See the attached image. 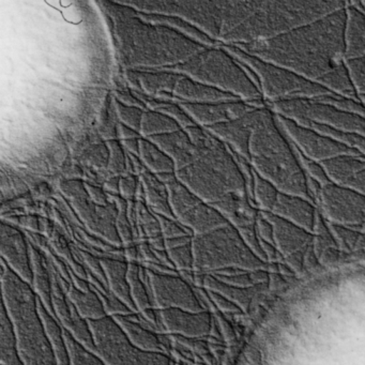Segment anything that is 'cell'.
<instances>
[{
    "label": "cell",
    "mask_w": 365,
    "mask_h": 365,
    "mask_svg": "<svg viewBox=\"0 0 365 365\" xmlns=\"http://www.w3.org/2000/svg\"><path fill=\"white\" fill-rule=\"evenodd\" d=\"M347 6L275 39L236 48L290 70L335 95L360 100L346 67Z\"/></svg>",
    "instance_id": "obj_1"
},
{
    "label": "cell",
    "mask_w": 365,
    "mask_h": 365,
    "mask_svg": "<svg viewBox=\"0 0 365 365\" xmlns=\"http://www.w3.org/2000/svg\"><path fill=\"white\" fill-rule=\"evenodd\" d=\"M346 1H236L221 3L220 41L241 46L269 41L315 22Z\"/></svg>",
    "instance_id": "obj_2"
},
{
    "label": "cell",
    "mask_w": 365,
    "mask_h": 365,
    "mask_svg": "<svg viewBox=\"0 0 365 365\" xmlns=\"http://www.w3.org/2000/svg\"><path fill=\"white\" fill-rule=\"evenodd\" d=\"M250 162L255 172L272 182L279 192L313 202L307 190V174L294 146L269 106L258 108L256 113L250 140Z\"/></svg>",
    "instance_id": "obj_3"
},
{
    "label": "cell",
    "mask_w": 365,
    "mask_h": 365,
    "mask_svg": "<svg viewBox=\"0 0 365 365\" xmlns=\"http://www.w3.org/2000/svg\"><path fill=\"white\" fill-rule=\"evenodd\" d=\"M3 307L25 365H57L54 347L39 312V298L31 284L1 260Z\"/></svg>",
    "instance_id": "obj_4"
},
{
    "label": "cell",
    "mask_w": 365,
    "mask_h": 365,
    "mask_svg": "<svg viewBox=\"0 0 365 365\" xmlns=\"http://www.w3.org/2000/svg\"><path fill=\"white\" fill-rule=\"evenodd\" d=\"M223 48L255 73L262 97L268 106L275 102L317 99L333 93L290 70L247 54L236 46H223Z\"/></svg>",
    "instance_id": "obj_5"
},
{
    "label": "cell",
    "mask_w": 365,
    "mask_h": 365,
    "mask_svg": "<svg viewBox=\"0 0 365 365\" xmlns=\"http://www.w3.org/2000/svg\"><path fill=\"white\" fill-rule=\"evenodd\" d=\"M96 354L108 365H170L173 359L134 345L113 316L87 320Z\"/></svg>",
    "instance_id": "obj_6"
},
{
    "label": "cell",
    "mask_w": 365,
    "mask_h": 365,
    "mask_svg": "<svg viewBox=\"0 0 365 365\" xmlns=\"http://www.w3.org/2000/svg\"><path fill=\"white\" fill-rule=\"evenodd\" d=\"M194 271L211 274L227 267L247 266L250 251L238 228L227 224L193 237Z\"/></svg>",
    "instance_id": "obj_7"
},
{
    "label": "cell",
    "mask_w": 365,
    "mask_h": 365,
    "mask_svg": "<svg viewBox=\"0 0 365 365\" xmlns=\"http://www.w3.org/2000/svg\"><path fill=\"white\" fill-rule=\"evenodd\" d=\"M269 108L277 115L287 117L300 125L316 123L336 131L365 136V117L339 110L330 104L313 99L275 102Z\"/></svg>",
    "instance_id": "obj_8"
},
{
    "label": "cell",
    "mask_w": 365,
    "mask_h": 365,
    "mask_svg": "<svg viewBox=\"0 0 365 365\" xmlns=\"http://www.w3.org/2000/svg\"><path fill=\"white\" fill-rule=\"evenodd\" d=\"M317 208L335 225L356 230L365 222V195L333 182L322 187Z\"/></svg>",
    "instance_id": "obj_9"
},
{
    "label": "cell",
    "mask_w": 365,
    "mask_h": 365,
    "mask_svg": "<svg viewBox=\"0 0 365 365\" xmlns=\"http://www.w3.org/2000/svg\"><path fill=\"white\" fill-rule=\"evenodd\" d=\"M277 115V114H275ZM277 123L290 142L309 159L322 162L341 155H361L354 149L337 142L330 136L320 133L317 130L305 127L287 117L277 115Z\"/></svg>",
    "instance_id": "obj_10"
},
{
    "label": "cell",
    "mask_w": 365,
    "mask_h": 365,
    "mask_svg": "<svg viewBox=\"0 0 365 365\" xmlns=\"http://www.w3.org/2000/svg\"><path fill=\"white\" fill-rule=\"evenodd\" d=\"M153 305L155 309H180L200 313L202 307L193 286L178 274H161L149 270Z\"/></svg>",
    "instance_id": "obj_11"
},
{
    "label": "cell",
    "mask_w": 365,
    "mask_h": 365,
    "mask_svg": "<svg viewBox=\"0 0 365 365\" xmlns=\"http://www.w3.org/2000/svg\"><path fill=\"white\" fill-rule=\"evenodd\" d=\"M46 257L48 269H50L51 277H52V303L55 317L58 320L61 327L68 331L78 343L82 344L85 348L96 354L95 343H93V334H91L88 322L78 313L76 305L72 302L71 299L69 298L59 282L54 264H52L48 256L46 255Z\"/></svg>",
    "instance_id": "obj_12"
},
{
    "label": "cell",
    "mask_w": 365,
    "mask_h": 365,
    "mask_svg": "<svg viewBox=\"0 0 365 365\" xmlns=\"http://www.w3.org/2000/svg\"><path fill=\"white\" fill-rule=\"evenodd\" d=\"M1 260L27 283H33L31 245L27 236L5 222L1 226Z\"/></svg>",
    "instance_id": "obj_13"
},
{
    "label": "cell",
    "mask_w": 365,
    "mask_h": 365,
    "mask_svg": "<svg viewBox=\"0 0 365 365\" xmlns=\"http://www.w3.org/2000/svg\"><path fill=\"white\" fill-rule=\"evenodd\" d=\"M164 332L187 339H206L212 329L213 315L210 312L185 311L180 309H160Z\"/></svg>",
    "instance_id": "obj_14"
},
{
    "label": "cell",
    "mask_w": 365,
    "mask_h": 365,
    "mask_svg": "<svg viewBox=\"0 0 365 365\" xmlns=\"http://www.w3.org/2000/svg\"><path fill=\"white\" fill-rule=\"evenodd\" d=\"M322 164L331 182L365 195V157L341 155Z\"/></svg>",
    "instance_id": "obj_15"
},
{
    "label": "cell",
    "mask_w": 365,
    "mask_h": 365,
    "mask_svg": "<svg viewBox=\"0 0 365 365\" xmlns=\"http://www.w3.org/2000/svg\"><path fill=\"white\" fill-rule=\"evenodd\" d=\"M258 108L241 118L212 125L207 128V130L250 161V140Z\"/></svg>",
    "instance_id": "obj_16"
},
{
    "label": "cell",
    "mask_w": 365,
    "mask_h": 365,
    "mask_svg": "<svg viewBox=\"0 0 365 365\" xmlns=\"http://www.w3.org/2000/svg\"><path fill=\"white\" fill-rule=\"evenodd\" d=\"M317 206L311 200L301 196L292 195L281 192L277 204L273 208V215L292 222L307 232H313L315 225Z\"/></svg>",
    "instance_id": "obj_17"
},
{
    "label": "cell",
    "mask_w": 365,
    "mask_h": 365,
    "mask_svg": "<svg viewBox=\"0 0 365 365\" xmlns=\"http://www.w3.org/2000/svg\"><path fill=\"white\" fill-rule=\"evenodd\" d=\"M365 59V11L362 3H348L345 61Z\"/></svg>",
    "instance_id": "obj_18"
},
{
    "label": "cell",
    "mask_w": 365,
    "mask_h": 365,
    "mask_svg": "<svg viewBox=\"0 0 365 365\" xmlns=\"http://www.w3.org/2000/svg\"><path fill=\"white\" fill-rule=\"evenodd\" d=\"M113 317L120 324L121 328L134 345L147 350V351L168 354V349L163 343V339H162L163 333L155 332V331L149 330L146 327L143 326L138 319V313L113 316Z\"/></svg>",
    "instance_id": "obj_19"
},
{
    "label": "cell",
    "mask_w": 365,
    "mask_h": 365,
    "mask_svg": "<svg viewBox=\"0 0 365 365\" xmlns=\"http://www.w3.org/2000/svg\"><path fill=\"white\" fill-rule=\"evenodd\" d=\"M149 138L174 161L177 172L187 168L195 160L196 147L192 144L187 132L177 131Z\"/></svg>",
    "instance_id": "obj_20"
},
{
    "label": "cell",
    "mask_w": 365,
    "mask_h": 365,
    "mask_svg": "<svg viewBox=\"0 0 365 365\" xmlns=\"http://www.w3.org/2000/svg\"><path fill=\"white\" fill-rule=\"evenodd\" d=\"M100 260L106 272L108 290L119 300L123 301L132 312L138 313V309L132 300L129 281H128L129 262L112 257H101Z\"/></svg>",
    "instance_id": "obj_21"
},
{
    "label": "cell",
    "mask_w": 365,
    "mask_h": 365,
    "mask_svg": "<svg viewBox=\"0 0 365 365\" xmlns=\"http://www.w3.org/2000/svg\"><path fill=\"white\" fill-rule=\"evenodd\" d=\"M29 245H31L34 273L31 286L35 289L38 298L43 303L44 307L50 312L53 317H55L52 303V277H51L50 269L46 262V254L31 241H29Z\"/></svg>",
    "instance_id": "obj_22"
},
{
    "label": "cell",
    "mask_w": 365,
    "mask_h": 365,
    "mask_svg": "<svg viewBox=\"0 0 365 365\" xmlns=\"http://www.w3.org/2000/svg\"><path fill=\"white\" fill-rule=\"evenodd\" d=\"M57 275H58L59 282L63 285V289L66 290L83 318L86 320H93L100 319V318L108 316L101 299L93 288L91 287L88 292H82V290L78 289L73 284L69 283L65 277H61L58 271H57Z\"/></svg>",
    "instance_id": "obj_23"
},
{
    "label": "cell",
    "mask_w": 365,
    "mask_h": 365,
    "mask_svg": "<svg viewBox=\"0 0 365 365\" xmlns=\"http://www.w3.org/2000/svg\"><path fill=\"white\" fill-rule=\"evenodd\" d=\"M140 182L145 190L146 204L155 215H163L168 219L176 220L170 204L168 187L157 176L148 170L140 175Z\"/></svg>",
    "instance_id": "obj_24"
},
{
    "label": "cell",
    "mask_w": 365,
    "mask_h": 365,
    "mask_svg": "<svg viewBox=\"0 0 365 365\" xmlns=\"http://www.w3.org/2000/svg\"><path fill=\"white\" fill-rule=\"evenodd\" d=\"M140 155L147 170L153 174H170L176 170L174 161L150 140L140 138Z\"/></svg>",
    "instance_id": "obj_25"
},
{
    "label": "cell",
    "mask_w": 365,
    "mask_h": 365,
    "mask_svg": "<svg viewBox=\"0 0 365 365\" xmlns=\"http://www.w3.org/2000/svg\"><path fill=\"white\" fill-rule=\"evenodd\" d=\"M0 365H25L16 347V336L11 322L6 309L1 307V330H0Z\"/></svg>",
    "instance_id": "obj_26"
},
{
    "label": "cell",
    "mask_w": 365,
    "mask_h": 365,
    "mask_svg": "<svg viewBox=\"0 0 365 365\" xmlns=\"http://www.w3.org/2000/svg\"><path fill=\"white\" fill-rule=\"evenodd\" d=\"M281 192L254 170L253 200L260 212H272Z\"/></svg>",
    "instance_id": "obj_27"
},
{
    "label": "cell",
    "mask_w": 365,
    "mask_h": 365,
    "mask_svg": "<svg viewBox=\"0 0 365 365\" xmlns=\"http://www.w3.org/2000/svg\"><path fill=\"white\" fill-rule=\"evenodd\" d=\"M128 281H129L130 292H131L132 300L138 313L146 311L153 307L150 294L140 277V262H129V271H128Z\"/></svg>",
    "instance_id": "obj_28"
},
{
    "label": "cell",
    "mask_w": 365,
    "mask_h": 365,
    "mask_svg": "<svg viewBox=\"0 0 365 365\" xmlns=\"http://www.w3.org/2000/svg\"><path fill=\"white\" fill-rule=\"evenodd\" d=\"M180 125L174 121V119L160 113H144L140 125V133L144 136H150L153 134L174 133L179 131Z\"/></svg>",
    "instance_id": "obj_29"
},
{
    "label": "cell",
    "mask_w": 365,
    "mask_h": 365,
    "mask_svg": "<svg viewBox=\"0 0 365 365\" xmlns=\"http://www.w3.org/2000/svg\"><path fill=\"white\" fill-rule=\"evenodd\" d=\"M63 336L69 351L71 365H108L95 352L91 351L82 344L78 343L65 329H63Z\"/></svg>",
    "instance_id": "obj_30"
},
{
    "label": "cell",
    "mask_w": 365,
    "mask_h": 365,
    "mask_svg": "<svg viewBox=\"0 0 365 365\" xmlns=\"http://www.w3.org/2000/svg\"><path fill=\"white\" fill-rule=\"evenodd\" d=\"M305 127L312 128L317 130L320 133L324 135L330 136L334 138L337 142L349 148L354 149L356 153L365 157V136L356 133H348V132L336 131V130L330 129V128L324 127V125H316V123H305Z\"/></svg>",
    "instance_id": "obj_31"
},
{
    "label": "cell",
    "mask_w": 365,
    "mask_h": 365,
    "mask_svg": "<svg viewBox=\"0 0 365 365\" xmlns=\"http://www.w3.org/2000/svg\"><path fill=\"white\" fill-rule=\"evenodd\" d=\"M168 253L173 266L178 272L194 271V253L192 243L176 247V249L168 250Z\"/></svg>",
    "instance_id": "obj_32"
},
{
    "label": "cell",
    "mask_w": 365,
    "mask_h": 365,
    "mask_svg": "<svg viewBox=\"0 0 365 365\" xmlns=\"http://www.w3.org/2000/svg\"><path fill=\"white\" fill-rule=\"evenodd\" d=\"M292 146H294V153H296L299 162H300L301 166H302L303 170H304L307 177L315 179L322 187L331 183L330 179H329L328 175H327L326 170H324V166L320 162L314 161V160L305 157L294 144H292Z\"/></svg>",
    "instance_id": "obj_33"
},
{
    "label": "cell",
    "mask_w": 365,
    "mask_h": 365,
    "mask_svg": "<svg viewBox=\"0 0 365 365\" xmlns=\"http://www.w3.org/2000/svg\"><path fill=\"white\" fill-rule=\"evenodd\" d=\"M346 67L359 99L365 97V59L346 61Z\"/></svg>",
    "instance_id": "obj_34"
},
{
    "label": "cell",
    "mask_w": 365,
    "mask_h": 365,
    "mask_svg": "<svg viewBox=\"0 0 365 365\" xmlns=\"http://www.w3.org/2000/svg\"><path fill=\"white\" fill-rule=\"evenodd\" d=\"M114 102L116 114L118 115L119 119L123 121V125L131 128L134 131H140L143 115H144L140 108L125 106L117 99H114Z\"/></svg>",
    "instance_id": "obj_35"
},
{
    "label": "cell",
    "mask_w": 365,
    "mask_h": 365,
    "mask_svg": "<svg viewBox=\"0 0 365 365\" xmlns=\"http://www.w3.org/2000/svg\"><path fill=\"white\" fill-rule=\"evenodd\" d=\"M157 215L159 220L160 225H161V232L165 239L178 238V237L191 236L194 237L191 230L185 227V225L177 221V220L168 219L163 215Z\"/></svg>",
    "instance_id": "obj_36"
},
{
    "label": "cell",
    "mask_w": 365,
    "mask_h": 365,
    "mask_svg": "<svg viewBox=\"0 0 365 365\" xmlns=\"http://www.w3.org/2000/svg\"><path fill=\"white\" fill-rule=\"evenodd\" d=\"M108 145L110 153L108 170L114 175L123 174L125 170L127 157L123 155L120 144L117 140H110Z\"/></svg>",
    "instance_id": "obj_37"
},
{
    "label": "cell",
    "mask_w": 365,
    "mask_h": 365,
    "mask_svg": "<svg viewBox=\"0 0 365 365\" xmlns=\"http://www.w3.org/2000/svg\"><path fill=\"white\" fill-rule=\"evenodd\" d=\"M138 182L140 181L136 180V177L133 175L121 177L119 180V193H120L121 197L129 200H133L136 190H138Z\"/></svg>",
    "instance_id": "obj_38"
},
{
    "label": "cell",
    "mask_w": 365,
    "mask_h": 365,
    "mask_svg": "<svg viewBox=\"0 0 365 365\" xmlns=\"http://www.w3.org/2000/svg\"><path fill=\"white\" fill-rule=\"evenodd\" d=\"M53 347H54L55 354H56L57 365H71L69 351H68L65 341L55 343Z\"/></svg>",
    "instance_id": "obj_39"
},
{
    "label": "cell",
    "mask_w": 365,
    "mask_h": 365,
    "mask_svg": "<svg viewBox=\"0 0 365 365\" xmlns=\"http://www.w3.org/2000/svg\"><path fill=\"white\" fill-rule=\"evenodd\" d=\"M87 191H88L89 195H91V200L93 202L98 204V206H108V202H106V196L104 192L102 191L100 187H93V185H86Z\"/></svg>",
    "instance_id": "obj_40"
},
{
    "label": "cell",
    "mask_w": 365,
    "mask_h": 365,
    "mask_svg": "<svg viewBox=\"0 0 365 365\" xmlns=\"http://www.w3.org/2000/svg\"><path fill=\"white\" fill-rule=\"evenodd\" d=\"M117 127V138L123 140H132V138H138V132L132 130L131 128L127 127L123 123H118Z\"/></svg>",
    "instance_id": "obj_41"
},
{
    "label": "cell",
    "mask_w": 365,
    "mask_h": 365,
    "mask_svg": "<svg viewBox=\"0 0 365 365\" xmlns=\"http://www.w3.org/2000/svg\"><path fill=\"white\" fill-rule=\"evenodd\" d=\"M104 187L108 191L112 192L113 194H120L119 193V180L117 178H110L104 183Z\"/></svg>",
    "instance_id": "obj_42"
},
{
    "label": "cell",
    "mask_w": 365,
    "mask_h": 365,
    "mask_svg": "<svg viewBox=\"0 0 365 365\" xmlns=\"http://www.w3.org/2000/svg\"><path fill=\"white\" fill-rule=\"evenodd\" d=\"M360 230V232H365V222L360 226V227L356 228V230Z\"/></svg>",
    "instance_id": "obj_43"
},
{
    "label": "cell",
    "mask_w": 365,
    "mask_h": 365,
    "mask_svg": "<svg viewBox=\"0 0 365 365\" xmlns=\"http://www.w3.org/2000/svg\"><path fill=\"white\" fill-rule=\"evenodd\" d=\"M360 101L365 106V97L360 98Z\"/></svg>",
    "instance_id": "obj_44"
},
{
    "label": "cell",
    "mask_w": 365,
    "mask_h": 365,
    "mask_svg": "<svg viewBox=\"0 0 365 365\" xmlns=\"http://www.w3.org/2000/svg\"><path fill=\"white\" fill-rule=\"evenodd\" d=\"M176 365H189V364H185V363H178V362H176Z\"/></svg>",
    "instance_id": "obj_45"
},
{
    "label": "cell",
    "mask_w": 365,
    "mask_h": 365,
    "mask_svg": "<svg viewBox=\"0 0 365 365\" xmlns=\"http://www.w3.org/2000/svg\"><path fill=\"white\" fill-rule=\"evenodd\" d=\"M362 6H363V9H364V11H365V1H364V3H362Z\"/></svg>",
    "instance_id": "obj_46"
}]
</instances>
